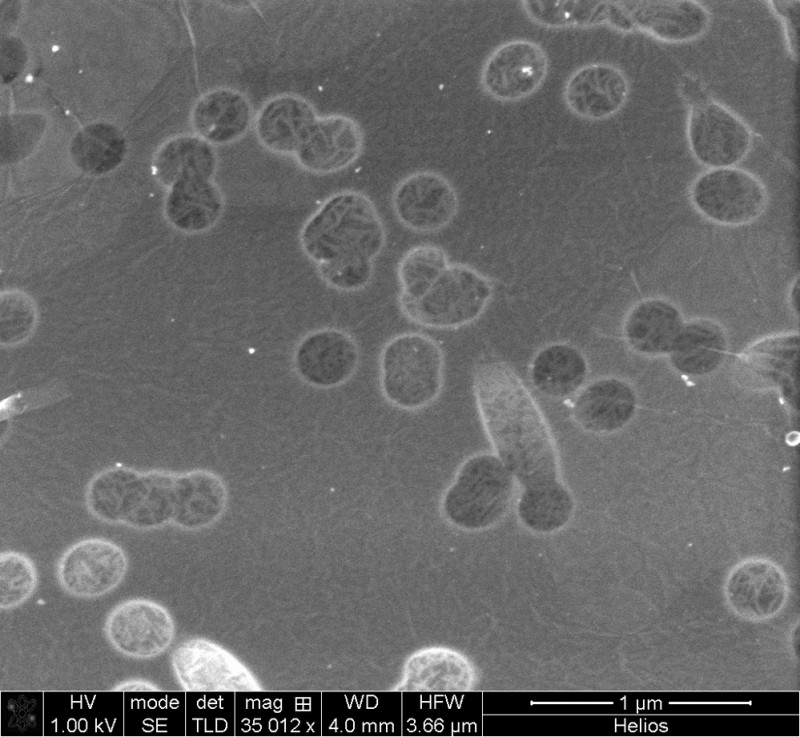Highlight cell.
I'll list each match as a JSON object with an SVG mask.
<instances>
[{
  "instance_id": "603a6c76",
  "label": "cell",
  "mask_w": 800,
  "mask_h": 737,
  "mask_svg": "<svg viewBox=\"0 0 800 737\" xmlns=\"http://www.w3.org/2000/svg\"><path fill=\"white\" fill-rule=\"evenodd\" d=\"M727 348V336L720 324L710 319H694L684 323L669 360L681 374L703 376L721 366Z\"/></svg>"
},
{
  "instance_id": "5b68a950",
  "label": "cell",
  "mask_w": 800,
  "mask_h": 737,
  "mask_svg": "<svg viewBox=\"0 0 800 737\" xmlns=\"http://www.w3.org/2000/svg\"><path fill=\"white\" fill-rule=\"evenodd\" d=\"M515 478L495 455L477 454L459 468L443 496L442 508L453 523L476 529L499 519L514 496Z\"/></svg>"
},
{
  "instance_id": "83f0119b",
  "label": "cell",
  "mask_w": 800,
  "mask_h": 737,
  "mask_svg": "<svg viewBox=\"0 0 800 737\" xmlns=\"http://www.w3.org/2000/svg\"><path fill=\"white\" fill-rule=\"evenodd\" d=\"M448 265L440 247L425 244L408 250L398 265L399 303L420 297Z\"/></svg>"
},
{
  "instance_id": "6da1fadb",
  "label": "cell",
  "mask_w": 800,
  "mask_h": 737,
  "mask_svg": "<svg viewBox=\"0 0 800 737\" xmlns=\"http://www.w3.org/2000/svg\"><path fill=\"white\" fill-rule=\"evenodd\" d=\"M473 387L492 447L521 486L558 478L549 427L515 371L501 361L481 363Z\"/></svg>"
},
{
  "instance_id": "4fadbf2b",
  "label": "cell",
  "mask_w": 800,
  "mask_h": 737,
  "mask_svg": "<svg viewBox=\"0 0 800 737\" xmlns=\"http://www.w3.org/2000/svg\"><path fill=\"white\" fill-rule=\"evenodd\" d=\"M294 368L307 384L333 388L345 383L355 373L359 349L345 331L323 328L304 336L295 348Z\"/></svg>"
},
{
  "instance_id": "9c48e42d",
  "label": "cell",
  "mask_w": 800,
  "mask_h": 737,
  "mask_svg": "<svg viewBox=\"0 0 800 737\" xmlns=\"http://www.w3.org/2000/svg\"><path fill=\"white\" fill-rule=\"evenodd\" d=\"M687 137L694 157L711 169L739 163L750 151L753 139L741 118L711 100L691 108Z\"/></svg>"
},
{
  "instance_id": "ba28073f",
  "label": "cell",
  "mask_w": 800,
  "mask_h": 737,
  "mask_svg": "<svg viewBox=\"0 0 800 737\" xmlns=\"http://www.w3.org/2000/svg\"><path fill=\"white\" fill-rule=\"evenodd\" d=\"M128 558L114 542L88 538L70 546L60 557L57 579L70 595L96 598L115 589L124 579Z\"/></svg>"
},
{
  "instance_id": "5bb4252c",
  "label": "cell",
  "mask_w": 800,
  "mask_h": 737,
  "mask_svg": "<svg viewBox=\"0 0 800 737\" xmlns=\"http://www.w3.org/2000/svg\"><path fill=\"white\" fill-rule=\"evenodd\" d=\"M799 335L788 334L761 340L743 353L739 374L743 384L754 389H778L792 406L798 401Z\"/></svg>"
},
{
  "instance_id": "f1b7e54d",
  "label": "cell",
  "mask_w": 800,
  "mask_h": 737,
  "mask_svg": "<svg viewBox=\"0 0 800 737\" xmlns=\"http://www.w3.org/2000/svg\"><path fill=\"white\" fill-rule=\"evenodd\" d=\"M124 152V140L112 126L97 124L78 134L72 143V155L83 170L98 174L112 169Z\"/></svg>"
},
{
  "instance_id": "cb8c5ba5",
  "label": "cell",
  "mask_w": 800,
  "mask_h": 737,
  "mask_svg": "<svg viewBox=\"0 0 800 737\" xmlns=\"http://www.w3.org/2000/svg\"><path fill=\"white\" fill-rule=\"evenodd\" d=\"M588 374L583 353L567 343H552L540 349L530 366V380L543 395L562 399L578 392Z\"/></svg>"
},
{
  "instance_id": "f546056e",
  "label": "cell",
  "mask_w": 800,
  "mask_h": 737,
  "mask_svg": "<svg viewBox=\"0 0 800 737\" xmlns=\"http://www.w3.org/2000/svg\"><path fill=\"white\" fill-rule=\"evenodd\" d=\"M37 571L26 555L7 551L0 555V608L10 610L28 600L37 586Z\"/></svg>"
},
{
  "instance_id": "d6986e66",
  "label": "cell",
  "mask_w": 800,
  "mask_h": 737,
  "mask_svg": "<svg viewBox=\"0 0 800 737\" xmlns=\"http://www.w3.org/2000/svg\"><path fill=\"white\" fill-rule=\"evenodd\" d=\"M227 502V486L215 472L194 469L176 473L171 523L185 530L205 528L221 517Z\"/></svg>"
},
{
  "instance_id": "7a4b0ae2",
  "label": "cell",
  "mask_w": 800,
  "mask_h": 737,
  "mask_svg": "<svg viewBox=\"0 0 800 737\" xmlns=\"http://www.w3.org/2000/svg\"><path fill=\"white\" fill-rule=\"evenodd\" d=\"M386 240L372 201L354 191L327 199L303 225L299 241L322 280L339 291H357L370 282L373 261Z\"/></svg>"
},
{
  "instance_id": "4316f807",
  "label": "cell",
  "mask_w": 800,
  "mask_h": 737,
  "mask_svg": "<svg viewBox=\"0 0 800 737\" xmlns=\"http://www.w3.org/2000/svg\"><path fill=\"white\" fill-rule=\"evenodd\" d=\"M573 509V497L559 478L523 486L517 507L524 524L537 531L561 527Z\"/></svg>"
},
{
  "instance_id": "30bf717a",
  "label": "cell",
  "mask_w": 800,
  "mask_h": 737,
  "mask_svg": "<svg viewBox=\"0 0 800 737\" xmlns=\"http://www.w3.org/2000/svg\"><path fill=\"white\" fill-rule=\"evenodd\" d=\"M104 629L115 650L139 659L163 653L175 634L174 621L167 609L143 598L130 599L114 607L106 618Z\"/></svg>"
},
{
  "instance_id": "44dd1931",
  "label": "cell",
  "mask_w": 800,
  "mask_h": 737,
  "mask_svg": "<svg viewBox=\"0 0 800 737\" xmlns=\"http://www.w3.org/2000/svg\"><path fill=\"white\" fill-rule=\"evenodd\" d=\"M317 120L303 98L282 95L267 102L255 124L259 141L272 152L295 154Z\"/></svg>"
},
{
  "instance_id": "9a60e30c",
  "label": "cell",
  "mask_w": 800,
  "mask_h": 737,
  "mask_svg": "<svg viewBox=\"0 0 800 737\" xmlns=\"http://www.w3.org/2000/svg\"><path fill=\"white\" fill-rule=\"evenodd\" d=\"M362 139L358 124L351 118L341 115L317 118L295 156L307 171L333 173L359 156Z\"/></svg>"
},
{
  "instance_id": "7402d4cb",
  "label": "cell",
  "mask_w": 800,
  "mask_h": 737,
  "mask_svg": "<svg viewBox=\"0 0 800 737\" xmlns=\"http://www.w3.org/2000/svg\"><path fill=\"white\" fill-rule=\"evenodd\" d=\"M630 5V14L641 29L668 42L697 38L709 23L705 8L693 1H648Z\"/></svg>"
},
{
  "instance_id": "2e32d148",
  "label": "cell",
  "mask_w": 800,
  "mask_h": 737,
  "mask_svg": "<svg viewBox=\"0 0 800 737\" xmlns=\"http://www.w3.org/2000/svg\"><path fill=\"white\" fill-rule=\"evenodd\" d=\"M628 95L625 75L604 63L585 65L576 70L564 87V100L577 116L601 120L615 114Z\"/></svg>"
},
{
  "instance_id": "4dcf8cb0",
  "label": "cell",
  "mask_w": 800,
  "mask_h": 737,
  "mask_svg": "<svg viewBox=\"0 0 800 737\" xmlns=\"http://www.w3.org/2000/svg\"><path fill=\"white\" fill-rule=\"evenodd\" d=\"M588 3L559 1H527L522 5L529 17L535 22L548 27H563L580 24L584 19L579 12Z\"/></svg>"
},
{
  "instance_id": "52a82bcc",
  "label": "cell",
  "mask_w": 800,
  "mask_h": 737,
  "mask_svg": "<svg viewBox=\"0 0 800 737\" xmlns=\"http://www.w3.org/2000/svg\"><path fill=\"white\" fill-rule=\"evenodd\" d=\"M690 198L705 218L729 226L757 219L768 199L762 182L736 167L713 168L702 173L691 186Z\"/></svg>"
},
{
  "instance_id": "3957f363",
  "label": "cell",
  "mask_w": 800,
  "mask_h": 737,
  "mask_svg": "<svg viewBox=\"0 0 800 737\" xmlns=\"http://www.w3.org/2000/svg\"><path fill=\"white\" fill-rule=\"evenodd\" d=\"M175 475L116 464L91 479L87 507L94 517L107 523L140 530L160 528L172 522Z\"/></svg>"
},
{
  "instance_id": "1f68e13d",
  "label": "cell",
  "mask_w": 800,
  "mask_h": 737,
  "mask_svg": "<svg viewBox=\"0 0 800 737\" xmlns=\"http://www.w3.org/2000/svg\"><path fill=\"white\" fill-rule=\"evenodd\" d=\"M680 92L685 101L691 108L709 101L707 92L703 86L694 78L685 76L680 83Z\"/></svg>"
},
{
  "instance_id": "8fae6325",
  "label": "cell",
  "mask_w": 800,
  "mask_h": 737,
  "mask_svg": "<svg viewBox=\"0 0 800 737\" xmlns=\"http://www.w3.org/2000/svg\"><path fill=\"white\" fill-rule=\"evenodd\" d=\"M549 59L541 45L514 39L495 48L481 70V85L492 98L503 102L522 100L544 82Z\"/></svg>"
},
{
  "instance_id": "277c9868",
  "label": "cell",
  "mask_w": 800,
  "mask_h": 737,
  "mask_svg": "<svg viewBox=\"0 0 800 737\" xmlns=\"http://www.w3.org/2000/svg\"><path fill=\"white\" fill-rule=\"evenodd\" d=\"M444 361L438 344L419 333L393 337L380 356V385L385 398L401 409L430 404L443 384Z\"/></svg>"
},
{
  "instance_id": "e0dca14e",
  "label": "cell",
  "mask_w": 800,
  "mask_h": 737,
  "mask_svg": "<svg viewBox=\"0 0 800 737\" xmlns=\"http://www.w3.org/2000/svg\"><path fill=\"white\" fill-rule=\"evenodd\" d=\"M637 397L632 386L619 378L597 379L582 388L573 404V417L586 431L613 433L635 415Z\"/></svg>"
},
{
  "instance_id": "8992f818",
  "label": "cell",
  "mask_w": 800,
  "mask_h": 737,
  "mask_svg": "<svg viewBox=\"0 0 800 737\" xmlns=\"http://www.w3.org/2000/svg\"><path fill=\"white\" fill-rule=\"evenodd\" d=\"M492 296L493 286L485 275L467 265L449 264L420 297L399 306L418 325L452 329L479 318Z\"/></svg>"
},
{
  "instance_id": "d6a6232c",
  "label": "cell",
  "mask_w": 800,
  "mask_h": 737,
  "mask_svg": "<svg viewBox=\"0 0 800 737\" xmlns=\"http://www.w3.org/2000/svg\"><path fill=\"white\" fill-rule=\"evenodd\" d=\"M157 689L158 688L156 686H154L152 683H149L148 681H139V680L125 681V682H123V683H121V684H119V685H117L116 687L113 688V690H116V691H120V690L121 691H136V690L137 691H143V690L152 691V690H157Z\"/></svg>"
},
{
  "instance_id": "484cf974",
  "label": "cell",
  "mask_w": 800,
  "mask_h": 737,
  "mask_svg": "<svg viewBox=\"0 0 800 737\" xmlns=\"http://www.w3.org/2000/svg\"><path fill=\"white\" fill-rule=\"evenodd\" d=\"M223 211V198L211 177L178 178L169 199L171 218L182 229L203 231L213 226Z\"/></svg>"
},
{
  "instance_id": "7c38bea8",
  "label": "cell",
  "mask_w": 800,
  "mask_h": 737,
  "mask_svg": "<svg viewBox=\"0 0 800 737\" xmlns=\"http://www.w3.org/2000/svg\"><path fill=\"white\" fill-rule=\"evenodd\" d=\"M392 204L396 217L405 227L419 233H431L453 221L459 200L446 177L424 170L410 174L396 186Z\"/></svg>"
},
{
  "instance_id": "d4e9b609",
  "label": "cell",
  "mask_w": 800,
  "mask_h": 737,
  "mask_svg": "<svg viewBox=\"0 0 800 737\" xmlns=\"http://www.w3.org/2000/svg\"><path fill=\"white\" fill-rule=\"evenodd\" d=\"M252 109L239 92L220 89L203 96L193 112L196 130L214 143L231 142L248 129Z\"/></svg>"
},
{
  "instance_id": "ffe728a7",
  "label": "cell",
  "mask_w": 800,
  "mask_h": 737,
  "mask_svg": "<svg viewBox=\"0 0 800 737\" xmlns=\"http://www.w3.org/2000/svg\"><path fill=\"white\" fill-rule=\"evenodd\" d=\"M683 326V317L677 306L665 299L651 298L630 310L623 334L630 348L640 354L669 355Z\"/></svg>"
},
{
  "instance_id": "ac0fdd59",
  "label": "cell",
  "mask_w": 800,
  "mask_h": 737,
  "mask_svg": "<svg viewBox=\"0 0 800 737\" xmlns=\"http://www.w3.org/2000/svg\"><path fill=\"white\" fill-rule=\"evenodd\" d=\"M171 664L177 681L188 691L231 690L238 684L239 667L233 657L207 640L181 643Z\"/></svg>"
}]
</instances>
